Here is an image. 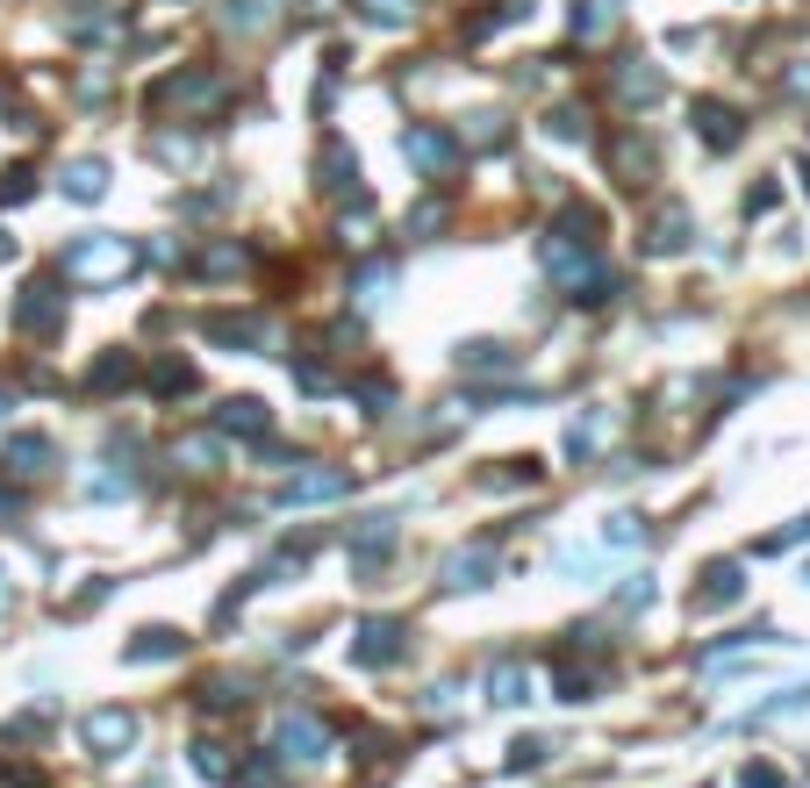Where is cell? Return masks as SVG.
<instances>
[{
  "mask_svg": "<svg viewBox=\"0 0 810 788\" xmlns=\"http://www.w3.org/2000/svg\"><path fill=\"white\" fill-rule=\"evenodd\" d=\"M194 387V366L187 359H158L151 366V394H158V402H173V394H187Z\"/></svg>",
  "mask_w": 810,
  "mask_h": 788,
  "instance_id": "obj_23",
  "label": "cell"
},
{
  "mask_svg": "<svg viewBox=\"0 0 810 788\" xmlns=\"http://www.w3.org/2000/svg\"><path fill=\"white\" fill-rule=\"evenodd\" d=\"M122 273H137V244L130 237H79L58 258V280H72V287H115Z\"/></svg>",
  "mask_w": 810,
  "mask_h": 788,
  "instance_id": "obj_1",
  "label": "cell"
},
{
  "mask_svg": "<svg viewBox=\"0 0 810 788\" xmlns=\"http://www.w3.org/2000/svg\"><path fill=\"white\" fill-rule=\"evenodd\" d=\"M51 459H58V445L44 438V430H15L0 466H8V473H22V480H36V473H51Z\"/></svg>",
  "mask_w": 810,
  "mask_h": 788,
  "instance_id": "obj_10",
  "label": "cell"
},
{
  "mask_svg": "<svg viewBox=\"0 0 810 788\" xmlns=\"http://www.w3.org/2000/svg\"><path fill=\"white\" fill-rule=\"evenodd\" d=\"M316 172H323V180H316V187H330V194H345V187H352V180H359V158H352V151H345V144L330 137V144H323V158H316Z\"/></svg>",
  "mask_w": 810,
  "mask_h": 788,
  "instance_id": "obj_20",
  "label": "cell"
},
{
  "mask_svg": "<svg viewBox=\"0 0 810 788\" xmlns=\"http://www.w3.org/2000/svg\"><path fill=\"white\" fill-rule=\"evenodd\" d=\"M216 430H223V438H266V430H273V409H266L259 394H230L223 409H216Z\"/></svg>",
  "mask_w": 810,
  "mask_h": 788,
  "instance_id": "obj_9",
  "label": "cell"
},
{
  "mask_svg": "<svg viewBox=\"0 0 810 788\" xmlns=\"http://www.w3.org/2000/svg\"><path fill=\"white\" fill-rule=\"evenodd\" d=\"M22 201H29V172H0V208H22Z\"/></svg>",
  "mask_w": 810,
  "mask_h": 788,
  "instance_id": "obj_35",
  "label": "cell"
},
{
  "mask_svg": "<svg viewBox=\"0 0 810 788\" xmlns=\"http://www.w3.org/2000/svg\"><path fill=\"white\" fill-rule=\"evenodd\" d=\"M173 459H187V473H216V438H187Z\"/></svg>",
  "mask_w": 810,
  "mask_h": 788,
  "instance_id": "obj_31",
  "label": "cell"
},
{
  "mask_svg": "<svg viewBox=\"0 0 810 788\" xmlns=\"http://www.w3.org/2000/svg\"><path fill=\"white\" fill-rule=\"evenodd\" d=\"M545 130H552L560 144H574V137H588V115H581V108H552V122H545Z\"/></svg>",
  "mask_w": 810,
  "mask_h": 788,
  "instance_id": "obj_32",
  "label": "cell"
},
{
  "mask_svg": "<svg viewBox=\"0 0 810 788\" xmlns=\"http://www.w3.org/2000/svg\"><path fill=\"white\" fill-rule=\"evenodd\" d=\"M610 22H617V8H610V0H574L567 29H574V44H596V36H610Z\"/></svg>",
  "mask_w": 810,
  "mask_h": 788,
  "instance_id": "obj_21",
  "label": "cell"
},
{
  "mask_svg": "<svg viewBox=\"0 0 810 788\" xmlns=\"http://www.w3.org/2000/svg\"><path fill=\"white\" fill-rule=\"evenodd\" d=\"M151 151H158V158H165V165H187V158H194V137H158V144H151Z\"/></svg>",
  "mask_w": 810,
  "mask_h": 788,
  "instance_id": "obj_36",
  "label": "cell"
},
{
  "mask_svg": "<svg viewBox=\"0 0 810 788\" xmlns=\"http://www.w3.org/2000/svg\"><path fill=\"white\" fill-rule=\"evenodd\" d=\"M682 244H689V208H682V201H660L653 223H646V251L667 258V251H682Z\"/></svg>",
  "mask_w": 810,
  "mask_h": 788,
  "instance_id": "obj_12",
  "label": "cell"
},
{
  "mask_svg": "<svg viewBox=\"0 0 810 788\" xmlns=\"http://www.w3.org/2000/svg\"><path fill=\"white\" fill-rule=\"evenodd\" d=\"M366 22H380V29H402V22L416 15V0H359Z\"/></svg>",
  "mask_w": 810,
  "mask_h": 788,
  "instance_id": "obj_29",
  "label": "cell"
},
{
  "mask_svg": "<svg viewBox=\"0 0 810 788\" xmlns=\"http://www.w3.org/2000/svg\"><path fill=\"white\" fill-rule=\"evenodd\" d=\"M58 187H65V201H101V194H108V165H101V158H72V165L65 172H58Z\"/></svg>",
  "mask_w": 810,
  "mask_h": 788,
  "instance_id": "obj_13",
  "label": "cell"
},
{
  "mask_svg": "<svg viewBox=\"0 0 810 788\" xmlns=\"http://www.w3.org/2000/svg\"><path fill=\"white\" fill-rule=\"evenodd\" d=\"M65 323V294H58V280H29L15 301V330L22 337H51V330Z\"/></svg>",
  "mask_w": 810,
  "mask_h": 788,
  "instance_id": "obj_3",
  "label": "cell"
},
{
  "mask_svg": "<svg viewBox=\"0 0 810 788\" xmlns=\"http://www.w3.org/2000/svg\"><path fill=\"white\" fill-rule=\"evenodd\" d=\"M352 488L345 466H309V473H294L287 488H280V509H316V502H338Z\"/></svg>",
  "mask_w": 810,
  "mask_h": 788,
  "instance_id": "obj_6",
  "label": "cell"
},
{
  "mask_svg": "<svg viewBox=\"0 0 810 788\" xmlns=\"http://www.w3.org/2000/svg\"><path fill=\"white\" fill-rule=\"evenodd\" d=\"M610 430H617V409H588L567 423V459H596L610 445Z\"/></svg>",
  "mask_w": 810,
  "mask_h": 788,
  "instance_id": "obj_11",
  "label": "cell"
},
{
  "mask_svg": "<svg viewBox=\"0 0 810 788\" xmlns=\"http://www.w3.org/2000/svg\"><path fill=\"white\" fill-rule=\"evenodd\" d=\"M617 602H624V610H646V602H653V574H624Z\"/></svg>",
  "mask_w": 810,
  "mask_h": 788,
  "instance_id": "obj_34",
  "label": "cell"
},
{
  "mask_svg": "<svg viewBox=\"0 0 810 788\" xmlns=\"http://www.w3.org/2000/svg\"><path fill=\"white\" fill-rule=\"evenodd\" d=\"M216 94H223V86H216V72H180V79L158 86V101H180V108H208Z\"/></svg>",
  "mask_w": 810,
  "mask_h": 788,
  "instance_id": "obj_19",
  "label": "cell"
},
{
  "mask_svg": "<svg viewBox=\"0 0 810 788\" xmlns=\"http://www.w3.org/2000/svg\"><path fill=\"white\" fill-rule=\"evenodd\" d=\"M137 710H94L87 724H79V738H87V753H101V760H115V753H130L137 746Z\"/></svg>",
  "mask_w": 810,
  "mask_h": 788,
  "instance_id": "obj_4",
  "label": "cell"
},
{
  "mask_svg": "<svg viewBox=\"0 0 810 788\" xmlns=\"http://www.w3.org/2000/svg\"><path fill=\"white\" fill-rule=\"evenodd\" d=\"M0 409H8V387H0Z\"/></svg>",
  "mask_w": 810,
  "mask_h": 788,
  "instance_id": "obj_39",
  "label": "cell"
},
{
  "mask_svg": "<svg viewBox=\"0 0 810 788\" xmlns=\"http://www.w3.org/2000/svg\"><path fill=\"white\" fill-rule=\"evenodd\" d=\"M438 581H445L452 595H466V588H488V581H495V545H459L445 566H438Z\"/></svg>",
  "mask_w": 810,
  "mask_h": 788,
  "instance_id": "obj_7",
  "label": "cell"
},
{
  "mask_svg": "<svg viewBox=\"0 0 810 788\" xmlns=\"http://www.w3.org/2000/svg\"><path fill=\"white\" fill-rule=\"evenodd\" d=\"M402 652H409V624L402 617H366L359 631H352V660H359V667H395Z\"/></svg>",
  "mask_w": 810,
  "mask_h": 788,
  "instance_id": "obj_2",
  "label": "cell"
},
{
  "mask_svg": "<svg viewBox=\"0 0 810 788\" xmlns=\"http://www.w3.org/2000/svg\"><path fill=\"white\" fill-rule=\"evenodd\" d=\"M631 545H646V516H610V531H603V552H631Z\"/></svg>",
  "mask_w": 810,
  "mask_h": 788,
  "instance_id": "obj_24",
  "label": "cell"
},
{
  "mask_svg": "<svg viewBox=\"0 0 810 788\" xmlns=\"http://www.w3.org/2000/svg\"><path fill=\"white\" fill-rule=\"evenodd\" d=\"M273 746H280V760H302V767H316V760L330 753V731H323L316 717H280V738H273Z\"/></svg>",
  "mask_w": 810,
  "mask_h": 788,
  "instance_id": "obj_8",
  "label": "cell"
},
{
  "mask_svg": "<svg viewBox=\"0 0 810 788\" xmlns=\"http://www.w3.org/2000/svg\"><path fill=\"white\" fill-rule=\"evenodd\" d=\"M395 545V516H366L359 531H352V566H380Z\"/></svg>",
  "mask_w": 810,
  "mask_h": 788,
  "instance_id": "obj_17",
  "label": "cell"
},
{
  "mask_svg": "<svg viewBox=\"0 0 810 788\" xmlns=\"http://www.w3.org/2000/svg\"><path fill=\"white\" fill-rule=\"evenodd\" d=\"M538 760H545V746H538V738H517V746H510V767H538Z\"/></svg>",
  "mask_w": 810,
  "mask_h": 788,
  "instance_id": "obj_37",
  "label": "cell"
},
{
  "mask_svg": "<svg viewBox=\"0 0 810 788\" xmlns=\"http://www.w3.org/2000/svg\"><path fill=\"white\" fill-rule=\"evenodd\" d=\"M739 588H746L739 559H717V566H703V588H696V610H724V602H739Z\"/></svg>",
  "mask_w": 810,
  "mask_h": 788,
  "instance_id": "obj_15",
  "label": "cell"
},
{
  "mask_svg": "<svg viewBox=\"0 0 810 788\" xmlns=\"http://www.w3.org/2000/svg\"><path fill=\"white\" fill-rule=\"evenodd\" d=\"M402 158H409L416 172H452L459 165V137H445L431 122H409V130H402Z\"/></svg>",
  "mask_w": 810,
  "mask_h": 788,
  "instance_id": "obj_5",
  "label": "cell"
},
{
  "mask_svg": "<svg viewBox=\"0 0 810 788\" xmlns=\"http://www.w3.org/2000/svg\"><path fill=\"white\" fill-rule=\"evenodd\" d=\"M208 337H223V344H251V337H259V323H251V316H208Z\"/></svg>",
  "mask_w": 810,
  "mask_h": 788,
  "instance_id": "obj_28",
  "label": "cell"
},
{
  "mask_svg": "<svg viewBox=\"0 0 810 788\" xmlns=\"http://www.w3.org/2000/svg\"><path fill=\"white\" fill-rule=\"evenodd\" d=\"M739 781H746V788H782V774H775V767H746Z\"/></svg>",
  "mask_w": 810,
  "mask_h": 788,
  "instance_id": "obj_38",
  "label": "cell"
},
{
  "mask_svg": "<svg viewBox=\"0 0 810 788\" xmlns=\"http://www.w3.org/2000/svg\"><path fill=\"white\" fill-rule=\"evenodd\" d=\"M180 645H187V638H180V631H165V624H151V631H137V638H130V645H122V660H130V667H151V660H173Z\"/></svg>",
  "mask_w": 810,
  "mask_h": 788,
  "instance_id": "obj_18",
  "label": "cell"
},
{
  "mask_svg": "<svg viewBox=\"0 0 810 788\" xmlns=\"http://www.w3.org/2000/svg\"><path fill=\"white\" fill-rule=\"evenodd\" d=\"M108 29H115V15H72V22H65L72 44H94V36H108Z\"/></svg>",
  "mask_w": 810,
  "mask_h": 788,
  "instance_id": "obj_33",
  "label": "cell"
},
{
  "mask_svg": "<svg viewBox=\"0 0 810 788\" xmlns=\"http://www.w3.org/2000/svg\"><path fill=\"white\" fill-rule=\"evenodd\" d=\"M696 130H703L710 151H732V144H739V108H724V101H696Z\"/></svg>",
  "mask_w": 810,
  "mask_h": 788,
  "instance_id": "obj_16",
  "label": "cell"
},
{
  "mask_svg": "<svg viewBox=\"0 0 810 788\" xmlns=\"http://www.w3.org/2000/svg\"><path fill=\"white\" fill-rule=\"evenodd\" d=\"M459 366H466V373H510L517 359H510L502 344H466V352H459Z\"/></svg>",
  "mask_w": 810,
  "mask_h": 788,
  "instance_id": "obj_26",
  "label": "cell"
},
{
  "mask_svg": "<svg viewBox=\"0 0 810 788\" xmlns=\"http://www.w3.org/2000/svg\"><path fill=\"white\" fill-rule=\"evenodd\" d=\"M488 703H531V674H524L517 660H502V667L488 674Z\"/></svg>",
  "mask_w": 810,
  "mask_h": 788,
  "instance_id": "obj_22",
  "label": "cell"
},
{
  "mask_svg": "<svg viewBox=\"0 0 810 788\" xmlns=\"http://www.w3.org/2000/svg\"><path fill=\"white\" fill-rule=\"evenodd\" d=\"M617 94L638 101V108H653L660 94H667V79H660V65H646V58H624V65H617Z\"/></svg>",
  "mask_w": 810,
  "mask_h": 788,
  "instance_id": "obj_14",
  "label": "cell"
},
{
  "mask_svg": "<svg viewBox=\"0 0 810 788\" xmlns=\"http://www.w3.org/2000/svg\"><path fill=\"white\" fill-rule=\"evenodd\" d=\"M130 373H137V359H130V352H101V359H94V373H87V387H122Z\"/></svg>",
  "mask_w": 810,
  "mask_h": 788,
  "instance_id": "obj_25",
  "label": "cell"
},
{
  "mask_svg": "<svg viewBox=\"0 0 810 788\" xmlns=\"http://www.w3.org/2000/svg\"><path fill=\"white\" fill-rule=\"evenodd\" d=\"M237 266H244V251H237V244H208V251L194 258V273H201V280H216V273H237Z\"/></svg>",
  "mask_w": 810,
  "mask_h": 788,
  "instance_id": "obj_27",
  "label": "cell"
},
{
  "mask_svg": "<svg viewBox=\"0 0 810 788\" xmlns=\"http://www.w3.org/2000/svg\"><path fill=\"white\" fill-rule=\"evenodd\" d=\"M0 251H8V244H0Z\"/></svg>",
  "mask_w": 810,
  "mask_h": 788,
  "instance_id": "obj_40",
  "label": "cell"
},
{
  "mask_svg": "<svg viewBox=\"0 0 810 788\" xmlns=\"http://www.w3.org/2000/svg\"><path fill=\"white\" fill-rule=\"evenodd\" d=\"M538 473H545V466H538V459H502V473H488V488H517V480H524V488H531Z\"/></svg>",
  "mask_w": 810,
  "mask_h": 788,
  "instance_id": "obj_30",
  "label": "cell"
}]
</instances>
